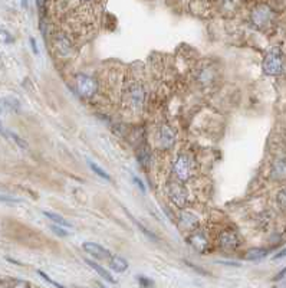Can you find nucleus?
Segmentation results:
<instances>
[{"label": "nucleus", "instance_id": "nucleus-28", "mask_svg": "<svg viewBox=\"0 0 286 288\" xmlns=\"http://www.w3.org/2000/svg\"><path fill=\"white\" fill-rule=\"evenodd\" d=\"M133 182H134L135 185H137V187H138V189H140L141 192H145V190H147V189H145V185L143 183V180H141L140 178H137V176H133Z\"/></svg>", "mask_w": 286, "mask_h": 288}, {"label": "nucleus", "instance_id": "nucleus-34", "mask_svg": "<svg viewBox=\"0 0 286 288\" xmlns=\"http://www.w3.org/2000/svg\"><path fill=\"white\" fill-rule=\"evenodd\" d=\"M30 43H32V49H34L35 53H38V46H36V42H35L34 38H30Z\"/></svg>", "mask_w": 286, "mask_h": 288}, {"label": "nucleus", "instance_id": "nucleus-11", "mask_svg": "<svg viewBox=\"0 0 286 288\" xmlns=\"http://www.w3.org/2000/svg\"><path fill=\"white\" fill-rule=\"evenodd\" d=\"M130 100H131V104L133 107H141L144 102V90L141 85H134L131 87L130 90Z\"/></svg>", "mask_w": 286, "mask_h": 288}, {"label": "nucleus", "instance_id": "nucleus-25", "mask_svg": "<svg viewBox=\"0 0 286 288\" xmlns=\"http://www.w3.org/2000/svg\"><path fill=\"white\" fill-rule=\"evenodd\" d=\"M134 222H135V223H137V226H138V228L143 231L144 235H145V237H148V239H151V241H154V242H155V241H158V238L155 237V235H154L152 232H150V231H148V229H147V228H144V226H143V225H141V223H140V222H137V220H135V219H134Z\"/></svg>", "mask_w": 286, "mask_h": 288}, {"label": "nucleus", "instance_id": "nucleus-24", "mask_svg": "<svg viewBox=\"0 0 286 288\" xmlns=\"http://www.w3.org/2000/svg\"><path fill=\"white\" fill-rule=\"evenodd\" d=\"M52 232L55 234V235H58V237H69V232H68L67 229L60 228V225H52L51 226Z\"/></svg>", "mask_w": 286, "mask_h": 288}, {"label": "nucleus", "instance_id": "nucleus-14", "mask_svg": "<svg viewBox=\"0 0 286 288\" xmlns=\"http://www.w3.org/2000/svg\"><path fill=\"white\" fill-rule=\"evenodd\" d=\"M110 265L111 270L117 272H124L128 270V261L125 258L119 256V255H112L110 260Z\"/></svg>", "mask_w": 286, "mask_h": 288}, {"label": "nucleus", "instance_id": "nucleus-13", "mask_svg": "<svg viewBox=\"0 0 286 288\" xmlns=\"http://www.w3.org/2000/svg\"><path fill=\"white\" fill-rule=\"evenodd\" d=\"M190 245L196 248L197 251L204 252V251L207 249V246H209V242H207V239H206V237H204L203 234L196 232V234H193V235L190 237Z\"/></svg>", "mask_w": 286, "mask_h": 288}, {"label": "nucleus", "instance_id": "nucleus-7", "mask_svg": "<svg viewBox=\"0 0 286 288\" xmlns=\"http://www.w3.org/2000/svg\"><path fill=\"white\" fill-rule=\"evenodd\" d=\"M82 248H84L85 252H88L89 255H92L93 258H100V260H107L110 258L111 252L104 248L100 244H95V242H84L82 244Z\"/></svg>", "mask_w": 286, "mask_h": 288}, {"label": "nucleus", "instance_id": "nucleus-29", "mask_svg": "<svg viewBox=\"0 0 286 288\" xmlns=\"http://www.w3.org/2000/svg\"><path fill=\"white\" fill-rule=\"evenodd\" d=\"M138 282H140V285H143V287H151L152 284H154L152 281H150L148 278H145V277H141V275L138 277Z\"/></svg>", "mask_w": 286, "mask_h": 288}, {"label": "nucleus", "instance_id": "nucleus-18", "mask_svg": "<svg viewBox=\"0 0 286 288\" xmlns=\"http://www.w3.org/2000/svg\"><path fill=\"white\" fill-rule=\"evenodd\" d=\"M0 287H13V288H26L30 287V282L17 280V278H9L5 282H0Z\"/></svg>", "mask_w": 286, "mask_h": 288}, {"label": "nucleus", "instance_id": "nucleus-20", "mask_svg": "<svg viewBox=\"0 0 286 288\" xmlns=\"http://www.w3.org/2000/svg\"><path fill=\"white\" fill-rule=\"evenodd\" d=\"M137 157H138V160L140 163L143 164L144 167L145 166H148L150 164V161H151V156H150V152H148V149L147 147H141V149H138V152H137Z\"/></svg>", "mask_w": 286, "mask_h": 288}, {"label": "nucleus", "instance_id": "nucleus-30", "mask_svg": "<svg viewBox=\"0 0 286 288\" xmlns=\"http://www.w3.org/2000/svg\"><path fill=\"white\" fill-rule=\"evenodd\" d=\"M0 200H3V202H10V204H20L19 199H13V197H9V196H0Z\"/></svg>", "mask_w": 286, "mask_h": 288}, {"label": "nucleus", "instance_id": "nucleus-22", "mask_svg": "<svg viewBox=\"0 0 286 288\" xmlns=\"http://www.w3.org/2000/svg\"><path fill=\"white\" fill-rule=\"evenodd\" d=\"M239 0H220V5L225 10H233L237 6Z\"/></svg>", "mask_w": 286, "mask_h": 288}, {"label": "nucleus", "instance_id": "nucleus-8", "mask_svg": "<svg viewBox=\"0 0 286 288\" xmlns=\"http://www.w3.org/2000/svg\"><path fill=\"white\" fill-rule=\"evenodd\" d=\"M53 45H55V49L58 51L60 56H69V55L74 53V46H72V43L69 42V39L65 38L63 35H58V36L55 38Z\"/></svg>", "mask_w": 286, "mask_h": 288}, {"label": "nucleus", "instance_id": "nucleus-35", "mask_svg": "<svg viewBox=\"0 0 286 288\" xmlns=\"http://www.w3.org/2000/svg\"><path fill=\"white\" fill-rule=\"evenodd\" d=\"M43 2H45V0H36V5H38V8H41V6H42Z\"/></svg>", "mask_w": 286, "mask_h": 288}, {"label": "nucleus", "instance_id": "nucleus-36", "mask_svg": "<svg viewBox=\"0 0 286 288\" xmlns=\"http://www.w3.org/2000/svg\"><path fill=\"white\" fill-rule=\"evenodd\" d=\"M84 2H89V0H84Z\"/></svg>", "mask_w": 286, "mask_h": 288}, {"label": "nucleus", "instance_id": "nucleus-6", "mask_svg": "<svg viewBox=\"0 0 286 288\" xmlns=\"http://www.w3.org/2000/svg\"><path fill=\"white\" fill-rule=\"evenodd\" d=\"M219 246L225 251H233L239 246V238L233 231H223L219 235Z\"/></svg>", "mask_w": 286, "mask_h": 288}, {"label": "nucleus", "instance_id": "nucleus-17", "mask_svg": "<svg viewBox=\"0 0 286 288\" xmlns=\"http://www.w3.org/2000/svg\"><path fill=\"white\" fill-rule=\"evenodd\" d=\"M43 215L46 216V218H49V219L53 222V223H56V225H60V226H67V228H71V223L65 220L63 216H60L58 213H53V212H43Z\"/></svg>", "mask_w": 286, "mask_h": 288}, {"label": "nucleus", "instance_id": "nucleus-10", "mask_svg": "<svg viewBox=\"0 0 286 288\" xmlns=\"http://www.w3.org/2000/svg\"><path fill=\"white\" fill-rule=\"evenodd\" d=\"M20 108V102L15 97H6L0 100V114H5L9 111H17Z\"/></svg>", "mask_w": 286, "mask_h": 288}, {"label": "nucleus", "instance_id": "nucleus-31", "mask_svg": "<svg viewBox=\"0 0 286 288\" xmlns=\"http://www.w3.org/2000/svg\"><path fill=\"white\" fill-rule=\"evenodd\" d=\"M0 134L5 137V138H10V133H9L6 128L3 127V124L0 123Z\"/></svg>", "mask_w": 286, "mask_h": 288}, {"label": "nucleus", "instance_id": "nucleus-1", "mask_svg": "<svg viewBox=\"0 0 286 288\" xmlns=\"http://www.w3.org/2000/svg\"><path fill=\"white\" fill-rule=\"evenodd\" d=\"M283 69V60H282V52L278 48L270 49L265 60H263V71L268 75H279Z\"/></svg>", "mask_w": 286, "mask_h": 288}, {"label": "nucleus", "instance_id": "nucleus-26", "mask_svg": "<svg viewBox=\"0 0 286 288\" xmlns=\"http://www.w3.org/2000/svg\"><path fill=\"white\" fill-rule=\"evenodd\" d=\"M10 138H13V140H15V143H16L20 149H27V147H29L25 140H23L22 137L17 136V134H15V133H10Z\"/></svg>", "mask_w": 286, "mask_h": 288}, {"label": "nucleus", "instance_id": "nucleus-15", "mask_svg": "<svg viewBox=\"0 0 286 288\" xmlns=\"http://www.w3.org/2000/svg\"><path fill=\"white\" fill-rule=\"evenodd\" d=\"M85 263L88 264V265H89V267H91L93 271L97 272V274H98V275H100L101 278H104V280H105V281H108V282H115V280H114V277H112V275H111L110 272L107 271L105 268H102L100 264L93 263V261H91V260H86Z\"/></svg>", "mask_w": 286, "mask_h": 288}, {"label": "nucleus", "instance_id": "nucleus-23", "mask_svg": "<svg viewBox=\"0 0 286 288\" xmlns=\"http://www.w3.org/2000/svg\"><path fill=\"white\" fill-rule=\"evenodd\" d=\"M278 205L280 206V209L286 211V186L278 193Z\"/></svg>", "mask_w": 286, "mask_h": 288}, {"label": "nucleus", "instance_id": "nucleus-2", "mask_svg": "<svg viewBox=\"0 0 286 288\" xmlns=\"http://www.w3.org/2000/svg\"><path fill=\"white\" fill-rule=\"evenodd\" d=\"M76 88H78V93L82 97L89 98L97 93L98 85H97V81L91 76L85 75V74H78L76 75Z\"/></svg>", "mask_w": 286, "mask_h": 288}, {"label": "nucleus", "instance_id": "nucleus-21", "mask_svg": "<svg viewBox=\"0 0 286 288\" xmlns=\"http://www.w3.org/2000/svg\"><path fill=\"white\" fill-rule=\"evenodd\" d=\"M89 166H91V169H92V171L95 173V175H98V176L104 179V180L110 182V180H111L110 175H108V173H107L105 170L101 169L100 166H97V164H95V163H92V161H89Z\"/></svg>", "mask_w": 286, "mask_h": 288}, {"label": "nucleus", "instance_id": "nucleus-5", "mask_svg": "<svg viewBox=\"0 0 286 288\" xmlns=\"http://www.w3.org/2000/svg\"><path fill=\"white\" fill-rule=\"evenodd\" d=\"M169 196L171 202L176 205L177 208H183L187 200V193L184 187L180 186L178 183H170L169 186Z\"/></svg>", "mask_w": 286, "mask_h": 288}, {"label": "nucleus", "instance_id": "nucleus-4", "mask_svg": "<svg viewBox=\"0 0 286 288\" xmlns=\"http://www.w3.org/2000/svg\"><path fill=\"white\" fill-rule=\"evenodd\" d=\"M272 16H273V12L268 6L261 5L252 12L253 25H256L258 27H265V26H268L270 23Z\"/></svg>", "mask_w": 286, "mask_h": 288}, {"label": "nucleus", "instance_id": "nucleus-12", "mask_svg": "<svg viewBox=\"0 0 286 288\" xmlns=\"http://www.w3.org/2000/svg\"><path fill=\"white\" fill-rule=\"evenodd\" d=\"M272 178L275 180H285L286 179V159H279L272 166Z\"/></svg>", "mask_w": 286, "mask_h": 288}, {"label": "nucleus", "instance_id": "nucleus-33", "mask_svg": "<svg viewBox=\"0 0 286 288\" xmlns=\"http://www.w3.org/2000/svg\"><path fill=\"white\" fill-rule=\"evenodd\" d=\"M283 256H286V248L285 249H282V251H280V252L275 256V260H278V258H283Z\"/></svg>", "mask_w": 286, "mask_h": 288}, {"label": "nucleus", "instance_id": "nucleus-32", "mask_svg": "<svg viewBox=\"0 0 286 288\" xmlns=\"http://www.w3.org/2000/svg\"><path fill=\"white\" fill-rule=\"evenodd\" d=\"M285 277H286V268H285V270H282V271L279 272L278 275H276V277H275L273 280H275V281H280V280H283Z\"/></svg>", "mask_w": 286, "mask_h": 288}, {"label": "nucleus", "instance_id": "nucleus-19", "mask_svg": "<svg viewBox=\"0 0 286 288\" xmlns=\"http://www.w3.org/2000/svg\"><path fill=\"white\" fill-rule=\"evenodd\" d=\"M180 223H181V226H185V228H194L196 226V223H197V219L194 218L192 213H185L183 212L180 215Z\"/></svg>", "mask_w": 286, "mask_h": 288}, {"label": "nucleus", "instance_id": "nucleus-3", "mask_svg": "<svg viewBox=\"0 0 286 288\" xmlns=\"http://www.w3.org/2000/svg\"><path fill=\"white\" fill-rule=\"evenodd\" d=\"M173 170H174V175L178 180H181V182L187 180L192 176V160H190V157L185 156V154H181L174 163Z\"/></svg>", "mask_w": 286, "mask_h": 288}, {"label": "nucleus", "instance_id": "nucleus-27", "mask_svg": "<svg viewBox=\"0 0 286 288\" xmlns=\"http://www.w3.org/2000/svg\"><path fill=\"white\" fill-rule=\"evenodd\" d=\"M38 274H39V275L42 277L43 280L48 281L49 284H52V285H55V287H60V284H58V282H55V281L52 280V278H51V277H49V275H46V274H45V272H43V271H38Z\"/></svg>", "mask_w": 286, "mask_h": 288}, {"label": "nucleus", "instance_id": "nucleus-9", "mask_svg": "<svg viewBox=\"0 0 286 288\" xmlns=\"http://www.w3.org/2000/svg\"><path fill=\"white\" fill-rule=\"evenodd\" d=\"M158 140H160L161 147L170 149V147H173V144L176 141V133L169 126H163L158 131Z\"/></svg>", "mask_w": 286, "mask_h": 288}, {"label": "nucleus", "instance_id": "nucleus-16", "mask_svg": "<svg viewBox=\"0 0 286 288\" xmlns=\"http://www.w3.org/2000/svg\"><path fill=\"white\" fill-rule=\"evenodd\" d=\"M268 255V249L263 248H252L246 252V260L247 261H259Z\"/></svg>", "mask_w": 286, "mask_h": 288}]
</instances>
